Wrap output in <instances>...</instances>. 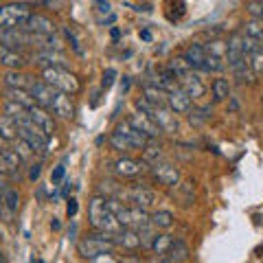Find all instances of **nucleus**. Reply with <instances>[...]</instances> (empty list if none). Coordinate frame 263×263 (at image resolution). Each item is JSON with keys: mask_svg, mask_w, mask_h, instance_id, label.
Masks as SVG:
<instances>
[{"mask_svg": "<svg viewBox=\"0 0 263 263\" xmlns=\"http://www.w3.org/2000/svg\"><path fill=\"white\" fill-rule=\"evenodd\" d=\"M88 217H90V224H92V228L101 230L103 235L117 237L121 230H123L121 224H119V219H117V215L110 211L108 200H105L103 195H95L92 200H90Z\"/></svg>", "mask_w": 263, "mask_h": 263, "instance_id": "obj_1", "label": "nucleus"}, {"mask_svg": "<svg viewBox=\"0 0 263 263\" xmlns=\"http://www.w3.org/2000/svg\"><path fill=\"white\" fill-rule=\"evenodd\" d=\"M31 15L27 3L0 5V31H22Z\"/></svg>", "mask_w": 263, "mask_h": 263, "instance_id": "obj_2", "label": "nucleus"}, {"mask_svg": "<svg viewBox=\"0 0 263 263\" xmlns=\"http://www.w3.org/2000/svg\"><path fill=\"white\" fill-rule=\"evenodd\" d=\"M117 248L114 243V237L110 235H103V233H95V235H88L84 237L79 243H77V250L84 259H97L101 254H112V250Z\"/></svg>", "mask_w": 263, "mask_h": 263, "instance_id": "obj_3", "label": "nucleus"}, {"mask_svg": "<svg viewBox=\"0 0 263 263\" xmlns=\"http://www.w3.org/2000/svg\"><path fill=\"white\" fill-rule=\"evenodd\" d=\"M44 84L53 86L64 95H77L81 88L79 79L66 68H44Z\"/></svg>", "mask_w": 263, "mask_h": 263, "instance_id": "obj_4", "label": "nucleus"}, {"mask_svg": "<svg viewBox=\"0 0 263 263\" xmlns=\"http://www.w3.org/2000/svg\"><path fill=\"white\" fill-rule=\"evenodd\" d=\"M18 136L33 147V152H44L48 147V136L33 121L24 123V125H18Z\"/></svg>", "mask_w": 263, "mask_h": 263, "instance_id": "obj_5", "label": "nucleus"}, {"mask_svg": "<svg viewBox=\"0 0 263 263\" xmlns=\"http://www.w3.org/2000/svg\"><path fill=\"white\" fill-rule=\"evenodd\" d=\"M121 197H127L129 206H136V209H143V211L152 209L154 204L158 202V195L147 186H132L125 193H121Z\"/></svg>", "mask_w": 263, "mask_h": 263, "instance_id": "obj_6", "label": "nucleus"}, {"mask_svg": "<svg viewBox=\"0 0 263 263\" xmlns=\"http://www.w3.org/2000/svg\"><path fill=\"white\" fill-rule=\"evenodd\" d=\"M29 92H31L33 99H35V103L40 105V108H44V110H53L57 97H60V90H55L53 86L44 84V81H33Z\"/></svg>", "mask_w": 263, "mask_h": 263, "instance_id": "obj_7", "label": "nucleus"}, {"mask_svg": "<svg viewBox=\"0 0 263 263\" xmlns=\"http://www.w3.org/2000/svg\"><path fill=\"white\" fill-rule=\"evenodd\" d=\"M117 134H121L125 141L132 145V149H145L147 145H149V138H147L143 132H138L134 125H132L129 121H123V123H119L117 125Z\"/></svg>", "mask_w": 263, "mask_h": 263, "instance_id": "obj_8", "label": "nucleus"}, {"mask_svg": "<svg viewBox=\"0 0 263 263\" xmlns=\"http://www.w3.org/2000/svg\"><path fill=\"white\" fill-rule=\"evenodd\" d=\"M152 176L164 186H178L180 184V169L171 162H158L152 167Z\"/></svg>", "mask_w": 263, "mask_h": 263, "instance_id": "obj_9", "label": "nucleus"}, {"mask_svg": "<svg viewBox=\"0 0 263 263\" xmlns=\"http://www.w3.org/2000/svg\"><path fill=\"white\" fill-rule=\"evenodd\" d=\"M24 31L31 33V35H40V37H46V35H55V24L53 20H48L46 15L42 13H33Z\"/></svg>", "mask_w": 263, "mask_h": 263, "instance_id": "obj_10", "label": "nucleus"}, {"mask_svg": "<svg viewBox=\"0 0 263 263\" xmlns=\"http://www.w3.org/2000/svg\"><path fill=\"white\" fill-rule=\"evenodd\" d=\"M191 99H189V95L184 92L182 88H176V90H171V92H167V108L171 110L178 117V114H186V112H191Z\"/></svg>", "mask_w": 263, "mask_h": 263, "instance_id": "obj_11", "label": "nucleus"}, {"mask_svg": "<svg viewBox=\"0 0 263 263\" xmlns=\"http://www.w3.org/2000/svg\"><path fill=\"white\" fill-rule=\"evenodd\" d=\"M178 86L184 90V92L189 95V99H200L204 92H206V86H204V81L200 79V75L193 70V72H189V75H184L182 79H178Z\"/></svg>", "mask_w": 263, "mask_h": 263, "instance_id": "obj_12", "label": "nucleus"}, {"mask_svg": "<svg viewBox=\"0 0 263 263\" xmlns=\"http://www.w3.org/2000/svg\"><path fill=\"white\" fill-rule=\"evenodd\" d=\"M154 123L160 127V132H167V134H176L178 132V117L169 108H156L152 114Z\"/></svg>", "mask_w": 263, "mask_h": 263, "instance_id": "obj_13", "label": "nucleus"}, {"mask_svg": "<svg viewBox=\"0 0 263 263\" xmlns=\"http://www.w3.org/2000/svg\"><path fill=\"white\" fill-rule=\"evenodd\" d=\"M127 121H129L132 125H134L138 132H143V134H145L147 138H149V141H152V138H158V136L162 134L160 127L154 123V119H149V117H147V114L136 112V114H132V117H129Z\"/></svg>", "mask_w": 263, "mask_h": 263, "instance_id": "obj_14", "label": "nucleus"}, {"mask_svg": "<svg viewBox=\"0 0 263 263\" xmlns=\"http://www.w3.org/2000/svg\"><path fill=\"white\" fill-rule=\"evenodd\" d=\"M114 171H117V176H121V178H136L145 171V162L125 156V158H119L114 162Z\"/></svg>", "mask_w": 263, "mask_h": 263, "instance_id": "obj_15", "label": "nucleus"}, {"mask_svg": "<svg viewBox=\"0 0 263 263\" xmlns=\"http://www.w3.org/2000/svg\"><path fill=\"white\" fill-rule=\"evenodd\" d=\"M31 114V121L35 123V125L44 132L46 136H53V132H55V123H53V117L48 114L44 108H40V105H35L33 110H29Z\"/></svg>", "mask_w": 263, "mask_h": 263, "instance_id": "obj_16", "label": "nucleus"}, {"mask_svg": "<svg viewBox=\"0 0 263 263\" xmlns=\"http://www.w3.org/2000/svg\"><path fill=\"white\" fill-rule=\"evenodd\" d=\"M24 64H27V57L22 53L13 51V48H7V46H0V66H7L11 70H20Z\"/></svg>", "mask_w": 263, "mask_h": 263, "instance_id": "obj_17", "label": "nucleus"}, {"mask_svg": "<svg viewBox=\"0 0 263 263\" xmlns=\"http://www.w3.org/2000/svg\"><path fill=\"white\" fill-rule=\"evenodd\" d=\"M114 243L123 250H138L141 248V235L138 230H129V228H123L121 233L114 237Z\"/></svg>", "mask_w": 263, "mask_h": 263, "instance_id": "obj_18", "label": "nucleus"}, {"mask_svg": "<svg viewBox=\"0 0 263 263\" xmlns=\"http://www.w3.org/2000/svg\"><path fill=\"white\" fill-rule=\"evenodd\" d=\"M182 57L191 64L193 70H202L204 62H206V48H204V44H189Z\"/></svg>", "mask_w": 263, "mask_h": 263, "instance_id": "obj_19", "label": "nucleus"}, {"mask_svg": "<svg viewBox=\"0 0 263 263\" xmlns=\"http://www.w3.org/2000/svg\"><path fill=\"white\" fill-rule=\"evenodd\" d=\"M5 101H11V103H18L22 105V108H27V110H33L35 108V99L31 97L29 90H18V88H7V92H5Z\"/></svg>", "mask_w": 263, "mask_h": 263, "instance_id": "obj_20", "label": "nucleus"}, {"mask_svg": "<svg viewBox=\"0 0 263 263\" xmlns=\"http://www.w3.org/2000/svg\"><path fill=\"white\" fill-rule=\"evenodd\" d=\"M228 53H226V60H228V66L233 68V66H237L239 62H243V48H241V35L239 33H235V35H230L228 40Z\"/></svg>", "mask_w": 263, "mask_h": 263, "instance_id": "obj_21", "label": "nucleus"}, {"mask_svg": "<svg viewBox=\"0 0 263 263\" xmlns=\"http://www.w3.org/2000/svg\"><path fill=\"white\" fill-rule=\"evenodd\" d=\"M143 99L147 103H152L154 108H167V92H164L162 88L158 86H152V84H147L143 88Z\"/></svg>", "mask_w": 263, "mask_h": 263, "instance_id": "obj_22", "label": "nucleus"}, {"mask_svg": "<svg viewBox=\"0 0 263 263\" xmlns=\"http://www.w3.org/2000/svg\"><path fill=\"white\" fill-rule=\"evenodd\" d=\"M5 117H9V119L15 123V127L24 125V123L31 121L29 110L22 108V105H18V103H11V101H5Z\"/></svg>", "mask_w": 263, "mask_h": 263, "instance_id": "obj_23", "label": "nucleus"}, {"mask_svg": "<svg viewBox=\"0 0 263 263\" xmlns=\"http://www.w3.org/2000/svg\"><path fill=\"white\" fill-rule=\"evenodd\" d=\"M53 112H55L60 119H72V117H75V103L70 101L68 95L60 92V97H57V101H55V105H53Z\"/></svg>", "mask_w": 263, "mask_h": 263, "instance_id": "obj_24", "label": "nucleus"}, {"mask_svg": "<svg viewBox=\"0 0 263 263\" xmlns=\"http://www.w3.org/2000/svg\"><path fill=\"white\" fill-rule=\"evenodd\" d=\"M31 77H27L24 72H20V70H9L5 75V84H7V88H18V90H27V86L31 88V81H29Z\"/></svg>", "mask_w": 263, "mask_h": 263, "instance_id": "obj_25", "label": "nucleus"}, {"mask_svg": "<svg viewBox=\"0 0 263 263\" xmlns=\"http://www.w3.org/2000/svg\"><path fill=\"white\" fill-rule=\"evenodd\" d=\"M167 70L176 77V81H178V79H182L184 75H189V72H193L191 64H189L184 57H174V60L169 62V66H167Z\"/></svg>", "mask_w": 263, "mask_h": 263, "instance_id": "obj_26", "label": "nucleus"}, {"mask_svg": "<svg viewBox=\"0 0 263 263\" xmlns=\"http://www.w3.org/2000/svg\"><path fill=\"white\" fill-rule=\"evenodd\" d=\"M149 224L156 230H167V228L174 226V213L171 211H156L149 217Z\"/></svg>", "mask_w": 263, "mask_h": 263, "instance_id": "obj_27", "label": "nucleus"}, {"mask_svg": "<svg viewBox=\"0 0 263 263\" xmlns=\"http://www.w3.org/2000/svg\"><path fill=\"white\" fill-rule=\"evenodd\" d=\"M171 246H174V237L167 235V233H158L154 237V241H152V250L156 254H169Z\"/></svg>", "mask_w": 263, "mask_h": 263, "instance_id": "obj_28", "label": "nucleus"}, {"mask_svg": "<svg viewBox=\"0 0 263 263\" xmlns=\"http://www.w3.org/2000/svg\"><path fill=\"white\" fill-rule=\"evenodd\" d=\"M0 136L9 143H13L15 138H18V127H15V123L9 117H5V114H0Z\"/></svg>", "mask_w": 263, "mask_h": 263, "instance_id": "obj_29", "label": "nucleus"}, {"mask_svg": "<svg viewBox=\"0 0 263 263\" xmlns=\"http://www.w3.org/2000/svg\"><path fill=\"white\" fill-rule=\"evenodd\" d=\"M233 72H235V77L239 79L241 84H243V81H248V84H252L254 77H257V75H254V72H252V68H250L248 60H243V62H239L237 66H233Z\"/></svg>", "mask_w": 263, "mask_h": 263, "instance_id": "obj_30", "label": "nucleus"}, {"mask_svg": "<svg viewBox=\"0 0 263 263\" xmlns=\"http://www.w3.org/2000/svg\"><path fill=\"white\" fill-rule=\"evenodd\" d=\"M189 246L184 241H174V246H171V250H169V259L171 261H176V263H184L189 259Z\"/></svg>", "mask_w": 263, "mask_h": 263, "instance_id": "obj_31", "label": "nucleus"}, {"mask_svg": "<svg viewBox=\"0 0 263 263\" xmlns=\"http://www.w3.org/2000/svg\"><path fill=\"white\" fill-rule=\"evenodd\" d=\"M3 202H5V206L9 209L11 213H15V211L20 209V193L15 191V189L7 186L5 191H3Z\"/></svg>", "mask_w": 263, "mask_h": 263, "instance_id": "obj_32", "label": "nucleus"}, {"mask_svg": "<svg viewBox=\"0 0 263 263\" xmlns=\"http://www.w3.org/2000/svg\"><path fill=\"white\" fill-rule=\"evenodd\" d=\"M211 88H213V97H215V101H224V99L230 97V84L226 79H215Z\"/></svg>", "mask_w": 263, "mask_h": 263, "instance_id": "obj_33", "label": "nucleus"}, {"mask_svg": "<svg viewBox=\"0 0 263 263\" xmlns=\"http://www.w3.org/2000/svg\"><path fill=\"white\" fill-rule=\"evenodd\" d=\"M13 152L20 156V160H22V162L31 160V156L35 154V152H33V147H31L27 141H22L20 136H18V138H15V141H13Z\"/></svg>", "mask_w": 263, "mask_h": 263, "instance_id": "obj_34", "label": "nucleus"}, {"mask_svg": "<svg viewBox=\"0 0 263 263\" xmlns=\"http://www.w3.org/2000/svg\"><path fill=\"white\" fill-rule=\"evenodd\" d=\"M162 158V152H160V147H154V145H147L145 149H143V162H149L152 167L154 164H158Z\"/></svg>", "mask_w": 263, "mask_h": 263, "instance_id": "obj_35", "label": "nucleus"}, {"mask_svg": "<svg viewBox=\"0 0 263 263\" xmlns=\"http://www.w3.org/2000/svg\"><path fill=\"white\" fill-rule=\"evenodd\" d=\"M110 145H112V149H117V152H121V154L132 152V145H129L121 134H117V132H112V134H110Z\"/></svg>", "mask_w": 263, "mask_h": 263, "instance_id": "obj_36", "label": "nucleus"}, {"mask_svg": "<svg viewBox=\"0 0 263 263\" xmlns=\"http://www.w3.org/2000/svg\"><path fill=\"white\" fill-rule=\"evenodd\" d=\"M206 48V55H211V57H219V60H224L226 57V53H228V46L224 44V42H211V44H206L204 46Z\"/></svg>", "mask_w": 263, "mask_h": 263, "instance_id": "obj_37", "label": "nucleus"}, {"mask_svg": "<svg viewBox=\"0 0 263 263\" xmlns=\"http://www.w3.org/2000/svg\"><path fill=\"white\" fill-rule=\"evenodd\" d=\"M224 70V62L219 60V57H211L206 55V62L202 66V72H221Z\"/></svg>", "mask_w": 263, "mask_h": 263, "instance_id": "obj_38", "label": "nucleus"}, {"mask_svg": "<svg viewBox=\"0 0 263 263\" xmlns=\"http://www.w3.org/2000/svg\"><path fill=\"white\" fill-rule=\"evenodd\" d=\"M193 184H195L193 180H186L184 184H180V191H182V204H186V206L195 200V186Z\"/></svg>", "mask_w": 263, "mask_h": 263, "instance_id": "obj_39", "label": "nucleus"}, {"mask_svg": "<svg viewBox=\"0 0 263 263\" xmlns=\"http://www.w3.org/2000/svg\"><path fill=\"white\" fill-rule=\"evenodd\" d=\"M211 117V108H200V110H191L189 112V121L193 123V125H202L204 121Z\"/></svg>", "mask_w": 263, "mask_h": 263, "instance_id": "obj_40", "label": "nucleus"}, {"mask_svg": "<svg viewBox=\"0 0 263 263\" xmlns=\"http://www.w3.org/2000/svg\"><path fill=\"white\" fill-rule=\"evenodd\" d=\"M246 35L252 37V40H259L263 35V22L259 20H250L248 24H246Z\"/></svg>", "mask_w": 263, "mask_h": 263, "instance_id": "obj_41", "label": "nucleus"}, {"mask_svg": "<svg viewBox=\"0 0 263 263\" xmlns=\"http://www.w3.org/2000/svg\"><path fill=\"white\" fill-rule=\"evenodd\" d=\"M248 64H250V68H252L254 75H261V72H263V51L252 53L248 57Z\"/></svg>", "mask_w": 263, "mask_h": 263, "instance_id": "obj_42", "label": "nucleus"}, {"mask_svg": "<svg viewBox=\"0 0 263 263\" xmlns=\"http://www.w3.org/2000/svg\"><path fill=\"white\" fill-rule=\"evenodd\" d=\"M15 174H18V171H15L11 167V162L7 160L5 152H0V176H15Z\"/></svg>", "mask_w": 263, "mask_h": 263, "instance_id": "obj_43", "label": "nucleus"}, {"mask_svg": "<svg viewBox=\"0 0 263 263\" xmlns=\"http://www.w3.org/2000/svg\"><path fill=\"white\" fill-rule=\"evenodd\" d=\"M248 13L254 20L263 22V3H248Z\"/></svg>", "mask_w": 263, "mask_h": 263, "instance_id": "obj_44", "label": "nucleus"}, {"mask_svg": "<svg viewBox=\"0 0 263 263\" xmlns=\"http://www.w3.org/2000/svg\"><path fill=\"white\" fill-rule=\"evenodd\" d=\"M64 176H66V167L64 164H57V167L53 169V174H51V182H53V186H57L64 180Z\"/></svg>", "mask_w": 263, "mask_h": 263, "instance_id": "obj_45", "label": "nucleus"}, {"mask_svg": "<svg viewBox=\"0 0 263 263\" xmlns=\"http://www.w3.org/2000/svg\"><path fill=\"white\" fill-rule=\"evenodd\" d=\"M114 77H117V70H114V68H108V70H105V72H103L101 88H103V90H108V88L114 84Z\"/></svg>", "mask_w": 263, "mask_h": 263, "instance_id": "obj_46", "label": "nucleus"}, {"mask_svg": "<svg viewBox=\"0 0 263 263\" xmlns=\"http://www.w3.org/2000/svg\"><path fill=\"white\" fill-rule=\"evenodd\" d=\"M66 215H68V217L77 215V200H75V197H70L68 204H66Z\"/></svg>", "mask_w": 263, "mask_h": 263, "instance_id": "obj_47", "label": "nucleus"}, {"mask_svg": "<svg viewBox=\"0 0 263 263\" xmlns=\"http://www.w3.org/2000/svg\"><path fill=\"white\" fill-rule=\"evenodd\" d=\"M92 263H121L117 257H112V254H101V257L92 259Z\"/></svg>", "mask_w": 263, "mask_h": 263, "instance_id": "obj_48", "label": "nucleus"}, {"mask_svg": "<svg viewBox=\"0 0 263 263\" xmlns=\"http://www.w3.org/2000/svg\"><path fill=\"white\" fill-rule=\"evenodd\" d=\"M40 174H42V164H33L29 178H31V180H37V178H40Z\"/></svg>", "mask_w": 263, "mask_h": 263, "instance_id": "obj_49", "label": "nucleus"}, {"mask_svg": "<svg viewBox=\"0 0 263 263\" xmlns=\"http://www.w3.org/2000/svg\"><path fill=\"white\" fill-rule=\"evenodd\" d=\"M95 7H99V11L101 13H110V9H112L110 3H95Z\"/></svg>", "mask_w": 263, "mask_h": 263, "instance_id": "obj_50", "label": "nucleus"}, {"mask_svg": "<svg viewBox=\"0 0 263 263\" xmlns=\"http://www.w3.org/2000/svg\"><path fill=\"white\" fill-rule=\"evenodd\" d=\"M121 263H141V259H134V257H127V259H123Z\"/></svg>", "mask_w": 263, "mask_h": 263, "instance_id": "obj_51", "label": "nucleus"}, {"mask_svg": "<svg viewBox=\"0 0 263 263\" xmlns=\"http://www.w3.org/2000/svg\"><path fill=\"white\" fill-rule=\"evenodd\" d=\"M121 86H123V90H127V88H129V79L123 77V84H121Z\"/></svg>", "mask_w": 263, "mask_h": 263, "instance_id": "obj_52", "label": "nucleus"}, {"mask_svg": "<svg viewBox=\"0 0 263 263\" xmlns=\"http://www.w3.org/2000/svg\"><path fill=\"white\" fill-rule=\"evenodd\" d=\"M51 228H53V230H60V221L53 219V221H51Z\"/></svg>", "mask_w": 263, "mask_h": 263, "instance_id": "obj_53", "label": "nucleus"}, {"mask_svg": "<svg viewBox=\"0 0 263 263\" xmlns=\"http://www.w3.org/2000/svg\"><path fill=\"white\" fill-rule=\"evenodd\" d=\"M141 37H143V40H149V37H152V33H149V31H143V33H141Z\"/></svg>", "mask_w": 263, "mask_h": 263, "instance_id": "obj_54", "label": "nucleus"}, {"mask_svg": "<svg viewBox=\"0 0 263 263\" xmlns=\"http://www.w3.org/2000/svg\"><path fill=\"white\" fill-rule=\"evenodd\" d=\"M257 44H259V51H263V35L257 40Z\"/></svg>", "mask_w": 263, "mask_h": 263, "instance_id": "obj_55", "label": "nucleus"}, {"mask_svg": "<svg viewBox=\"0 0 263 263\" xmlns=\"http://www.w3.org/2000/svg\"><path fill=\"white\" fill-rule=\"evenodd\" d=\"M5 189H7V186H5V182H3V178H0V193H3Z\"/></svg>", "mask_w": 263, "mask_h": 263, "instance_id": "obj_56", "label": "nucleus"}, {"mask_svg": "<svg viewBox=\"0 0 263 263\" xmlns=\"http://www.w3.org/2000/svg\"><path fill=\"white\" fill-rule=\"evenodd\" d=\"M160 263H176V261H171V259H164V261H160Z\"/></svg>", "mask_w": 263, "mask_h": 263, "instance_id": "obj_57", "label": "nucleus"}, {"mask_svg": "<svg viewBox=\"0 0 263 263\" xmlns=\"http://www.w3.org/2000/svg\"><path fill=\"white\" fill-rule=\"evenodd\" d=\"M0 263H7V261H5V257H3V254H0Z\"/></svg>", "mask_w": 263, "mask_h": 263, "instance_id": "obj_58", "label": "nucleus"}]
</instances>
